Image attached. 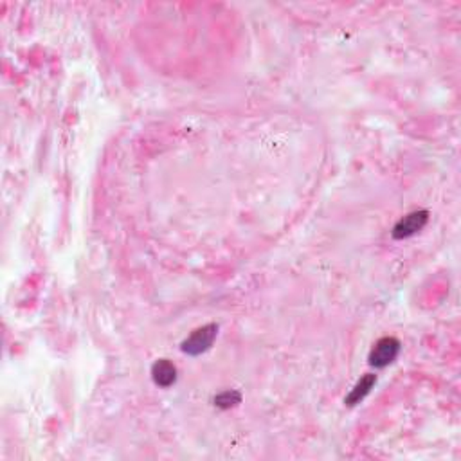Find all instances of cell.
Here are the masks:
<instances>
[{
  "mask_svg": "<svg viewBox=\"0 0 461 461\" xmlns=\"http://www.w3.org/2000/svg\"><path fill=\"white\" fill-rule=\"evenodd\" d=\"M427 220H429V213H427V211H413V213L406 215V217L400 218L395 227H393V238L403 240V238L413 237V234H416L418 231H422V229L425 227Z\"/></svg>",
  "mask_w": 461,
  "mask_h": 461,
  "instance_id": "3957f363",
  "label": "cell"
},
{
  "mask_svg": "<svg viewBox=\"0 0 461 461\" xmlns=\"http://www.w3.org/2000/svg\"><path fill=\"white\" fill-rule=\"evenodd\" d=\"M376 384V376L375 375H364L359 382L355 384V388L352 389V393L346 398V403L348 406H357V403H361L366 396L369 395V391L373 389V386Z\"/></svg>",
  "mask_w": 461,
  "mask_h": 461,
  "instance_id": "5b68a950",
  "label": "cell"
},
{
  "mask_svg": "<svg viewBox=\"0 0 461 461\" xmlns=\"http://www.w3.org/2000/svg\"><path fill=\"white\" fill-rule=\"evenodd\" d=\"M242 402V395L238 391H224L215 398V403L222 409H229V407H234Z\"/></svg>",
  "mask_w": 461,
  "mask_h": 461,
  "instance_id": "8992f818",
  "label": "cell"
},
{
  "mask_svg": "<svg viewBox=\"0 0 461 461\" xmlns=\"http://www.w3.org/2000/svg\"><path fill=\"white\" fill-rule=\"evenodd\" d=\"M400 353V341L395 337H382L373 345L369 352V364L375 368H386L391 364Z\"/></svg>",
  "mask_w": 461,
  "mask_h": 461,
  "instance_id": "7a4b0ae2",
  "label": "cell"
},
{
  "mask_svg": "<svg viewBox=\"0 0 461 461\" xmlns=\"http://www.w3.org/2000/svg\"><path fill=\"white\" fill-rule=\"evenodd\" d=\"M151 379L159 388H170L171 384H175V380H177V368L168 359H161L151 366Z\"/></svg>",
  "mask_w": 461,
  "mask_h": 461,
  "instance_id": "277c9868",
  "label": "cell"
},
{
  "mask_svg": "<svg viewBox=\"0 0 461 461\" xmlns=\"http://www.w3.org/2000/svg\"><path fill=\"white\" fill-rule=\"evenodd\" d=\"M217 334H218V325H215V322L195 330L193 334L183 342V352L191 357L202 355V353L207 352V349L213 346L215 339H217Z\"/></svg>",
  "mask_w": 461,
  "mask_h": 461,
  "instance_id": "6da1fadb",
  "label": "cell"
}]
</instances>
